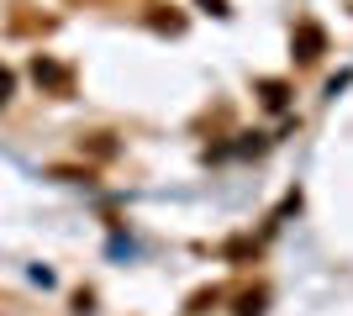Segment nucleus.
<instances>
[{"label": "nucleus", "instance_id": "obj_1", "mask_svg": "<svg viewBox=\"0 0 353 316\" xmlns=\"http://www.w3.org/2000/svg\"><path fill=\"white\" fill-rule=\"evenodd\" d=\"M316 48H322V32H316V27H301V59H316Z\"/></svg>", "mask_w": 353, "mask_h": 316}, {"label": "nucleus", "instance_id": "obj_2", "mask_svg": "<svg viewBox=\"0 0 353 316\" xmlns=\"http://www.w3.org/2000/svg\"><path fill=\"white\" fill-rule=\"evenodd\" d=\"M11 90H16V79H11V69H0V105L11 101Z\"/></svg>", "mask_w": 353, "mask_h": 316}]
</instances>
